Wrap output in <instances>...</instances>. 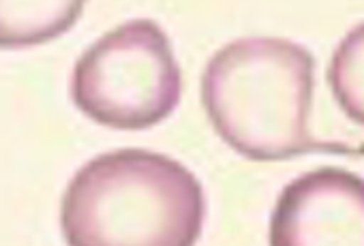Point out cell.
<instances>
[{
  "instance_id": "cell-1",
  "label": "cell",
  "mask_w": 364,
  "mask_h": 246,
  "mask_svg": "<svg viewBox=\"0 0 364 246\" xmlns=\"http://www.w3.org/2000/svg\"><path fill=\"white\" fill-rule=\"evenodd\" d=\"M204 216L200 180L182 163L139 148L88 161L60 205L69 246H196Z\"/></svg>"
},
{
  "instance_id": "cell-2",
  "label": "cell",
  "mask_w": 364,
  "mask_h": 246,
  "mask_svg": "<svg viewBox=\"0 0 364 246\" xmlns=\"http://www.w3.org/2000/svg\"><path fill=\"white\" fill-rule=\"evenodd\" d=\"M313 56L287 39L253 37L221 48L202 75V103L221 139L251 161L355 150L313 137Z\"/></svg>"
},
{
  "instance_id": "cell-3",
  "label": "cell",
  "mask_w": 364,
  "mask_h": 246,
  "mask_svg": "<svg viewBox=\"0 0 364 246\" xmlns=\"http://www.w3.org/2000/svg\"><path fill=\"white\" fill-rule=\"evenodd\" d=\"M182 73L171 43L152 20H133L97 39L75 63L71 99L92 122L141 131L178 107Z\"/></svg>"
},
{
  "instance_id": "cell-4",
  "label": "cell",
  "mask_w": 364,
  "mask_h": 246,
  "mask_svg": "<svg viewBox=\"0 0 364 246\" xmlns=\"http://www.w3.org/2000/svg\"><path fill=\"white\" fill-rule=\"evenodd\" d=\"M270 246H364V178L321 167L289 182L270 218Z\"/></svg>"
},
{
  "instance_id": "cell-5",
  "label": "cell",
  "mask_w": 364,
  "mask_h": 246,
  "mask_svg": "<svg viewBox=\"0 0 364 246\" xmlns=\"http://www.w3.org/2000/svg\"><path fill=\"white\" fill-rule=\"evenodd\" d=\"M84 11V3L75 0H46V3H0V48H28L48 43L80 20Z\"/></svg>"
},
{
  "instance_id": "cell-6",
  "label": "cell",
  "mask_w": 364,
  "mask_h": 246,
  "mask_svg": "<svg viewBox=\"0 0 364 246\" xmlns=\"http://www.w3.org/2000/svg\"><path fill=\"white\" fill-rule=\"evenodd\" d=\"M328 84L343 114L364 127V22L349 31L332 54Z\"/></svg>"
}]
</instances>
